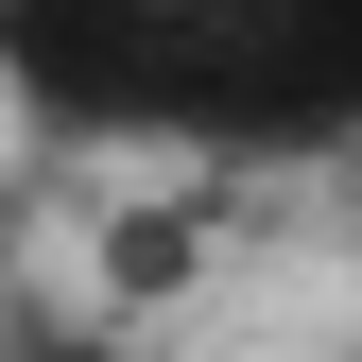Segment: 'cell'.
<instances>
[{
    "mask_svg": "<svg viewBox=\"0 0 362 362\" xmlns=\"http://www.w3.org/2000/svg\"><path fill=\"white\" fill-rule=\"evenodd\" d=\"M0 362H156V345L104 328V310H18V328H0Z\"/></svg>",
    "mask_w": 362,
    "mask_h": 362,
    "instance_id": "2",
    "label": "cell"
},
{
    "mask_svg": "<svg viewBox=\"0 0 362 362\" xmlns=\"http://www.w3.org/2000/svg\"><path fill=\"white\" fill-rule=\"evenodd\" d=\"M0 86L52 139H173V156H362V18L345 0H104V18H0Z\"/></svg>",
    "mask_w": 362,
    "mask_h": 362,
    "instance_id": "1",
    "label": "cell"
}]
</instances>
